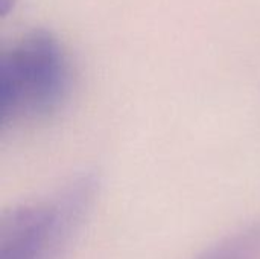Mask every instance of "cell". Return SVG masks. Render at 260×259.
<instances>
[{
    "label": "cell",
    "instance_id": "6da1fadb",
    "mask_svg": "<svg viewBox=\"0 0 260 259\" xmlns=\"http://www.w3.org/2000/svg\"><path fill=\"white\" fill-rule=\"evenodd\" d=\"M72 72L61 43L46 31L20 37L0 58V122L32 124L67 101Z\"/></svg>",
    "mask_w": 260,
    "mask_h": 259
},
{
    "label": "cell",
    "instance_id": "7a4b0ae2",
    "mask_svg": "<svg viewBox=\"0 0 260 259\" xmlns=\"http://www.w3.org/2000/svg\"><path fill=\"white\" fill-rule=\"evenodd\" d=\"M94 176H81L40 202L18 206L0 223V259H59L90 211Z\"/></svg>",
    "mask_w": 260,
    "mask_h": 259
},
{
    "label": "cell",
    "instance_id": "3957f363",
    "mask_svg": "<svg viewBox=\"0 0 260 259\" xmlns=\"http://www.w3.org/2000/svg\"><path fill=\"white\" fill-rule=\"evenodd\" d=\"M260 253V231L242 227L216 241L195 259H257Z\"/></svg>",
    "mask_w": 260,
    "mask_h": 259
}]
</instances>
